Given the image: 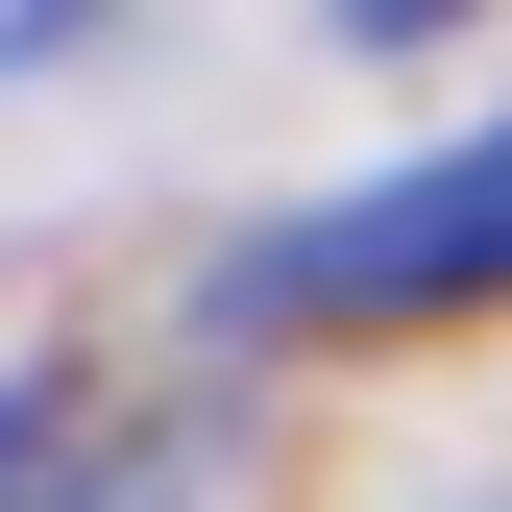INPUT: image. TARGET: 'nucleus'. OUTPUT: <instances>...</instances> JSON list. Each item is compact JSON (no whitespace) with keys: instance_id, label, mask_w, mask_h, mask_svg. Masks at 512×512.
<instances>
[{"instance_id":"1","label":"nucleus","mask_w":512,"mask_h":512,"mask_svg":"<svg viewBox=\"0 0 512 512\" xmlns=\"http://www.w3.org/2000/svg\"><path fill=\"white\" fill-rule=\"evenodd\" d=\"M244 293H269L293 342H366V317H464V293H512V122H488V147H439V171H391V196H342V220H293Z\"/></svg>"}]
</instances>
